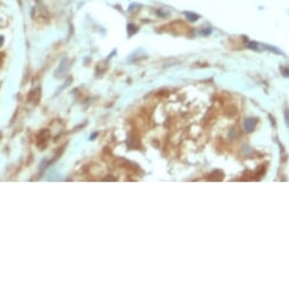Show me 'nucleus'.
<instances>
[{"instance_id":"1","label":"nucleus","mask_w":289,"mask_h":290,"mask_svg":"<svg viewBox=\"0 0 289 290\" xmlns=\"http://www.w3.org/2000/svg\"><path fill=\"white\" fill-rule=\"evenodd\" d=\"M255 124H256V121L255 120H253V118H248L245 121V129H246V131L248 132H250V131H253L254 130V127H255Z\"/></svg>"},{"instance_id":"2","label":"nucleus","mask_w":289,"mask_h":290,"mask_svg":"<svg viewBox=\"0 0 289 290\" xmlns=\"http://www.w3.org/2000/svg\"><path fill=\"white\" fill-rule=\"evenodd\" d=\"M285 118H286V123L289 126V111H286L285 112Z\"/></svg>"},{"instance_id":"3","label":"nucleus","mask_w":289,"mask_h":290,"mask_svg":"<svg viewBox=\"0 0 289 290\" xmlns=\"http://www.w3.org/2000/svg\"><path fill=\"white\" fill-rule=\"evenodd\" d=\"M2 43V39H1V37H0V44Z\"/></svg>"}]
</instances>
